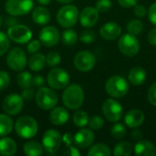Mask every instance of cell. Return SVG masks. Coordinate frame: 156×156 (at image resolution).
I'll return each mask as SVG.
<instances>
[{
	"instance_id": "6da1fadb",
	"label": "cell",
	"mask_w": 156,
	"mask_h": 156,
	"mask_svg": "<svg viewBox=\"0 0 156 156\" xmlns=\"http://www.w3.org/2000/svg\"><path fill=\"white\" fill-rule=\"evenodd\" d=\"M63 104L70 110L80 109L84 101V91L78 84H71L65 88L62 93Z\"/></svg>"
},
{
	"instance_id": "7a4b0ae2",
	"label": "cell",
	"mask_w": 156,
	"mask_h": 156,
	"mask_svg": "<svg viewBox=\"0 0 156 156\" xmlns=\"http://www.w3.org/2000/svg\"><path fill=\"white\" fill-rule=\"evenodd\" d=\"M16 134L24 139H30L34 137L38 130L37 121L31 116H22L18 118L15 124Z\"/></svg>"
},
{
	"instance_id": "3957f363",
	"label": "cell",
	"mask_w": 156,
	"mask_h": 156,
	"mask_svg": "<svg viewBox=\"0 0 156 156\" xmlns=\"http://www.w3.org/2000/svg\"><path fill=\"white\" fill-rule=\"evenodd\" d=\"M35 100L37 105L40 109L48 111L56 107L58 102V96L53 89L42 86L37 91Z\"/></svg>"
},
{
	"instance_id": "277c9868",
	"label": "cell",
	"mask_w": 156,
	"mask_h": 156,
	"mask_svg": "<svg viewBox=\"0 0 156 156\" xmlns=\"http://www.w3.org/2000/svg\"><path fill=\"white\" fill-rule=\"evenodd\" d=\"M105 90L112 98H122L128 93L129 84L123 77L115 75L106 81Z\"/></svg>"
},
{
	"instance_id": "5b68a950",
	"label": "cell",
	"mask_w": 156,
	"mask_h": 156,
	"mask_svg": "<svg viewBox=\"0 0 156 156\" xmlns=\"http://www.w3.org/2000/svg\"><path fill=\"white\" fill-rule=\"evenodd\" d=\"M79 18V10L73 5H67L59 8L57 13L58 23L66 28L72 27L76 25Z\"/></svg>"
},
{
	"instance_id": "8992f818",
	"label": "cell",
	"mask_w": 156,
	"mask_h": 156,
	"mask_svg": "<svg viewBox=\"0 0 156 156\" xmlns=\"http://www.w3.org/2000/svg\"><path fill=\"white\" fill-rule=\"evenodd\" d=\"M69 80L70 78L69 73L61 68L51 69L47 77L48 84L53 90L65 89L69 85Z\"/></svg>"
},
{
	"instance_id": "52a82bcc",
	"label": "cell",
	"mask_w": 156,
	"mask_h": 156,
	"mask_svg": "<svg viewBox=\"0 0 156 156\" xmlns=\"http://www.w3.org/2000/svg\"><path fill=\"white\" fill-rule=\"evenodd\" d=\"M120 51L127 57H134L140 50V43L136 37L133 34L127 33L121 37L118 41Z\"/></svg>"
},
{
	"instance_id": "ba28073f",
	"label": "cell",
	"mask_w": 156,
	"mask_h": 156,
	"mask_svg": "<svg viewBox=\"0 0 156 156\" xmlns=\"http://www.w3.org/2000/svg\"><path fill=\"white\" fill-rule=\"evenodd\" d=\"M62 144V137L60 133L53 129L46 131L42 137V145L44 151L48 154H55L60 148Z\"/></svg>"
},
{
	"instance_id": "9c48e42d",
	"label": "cell",
	"mask_w": 156,
	"mask_h": 156,
	"mask_svg": "<svg viewBox=\"0 0 156 156\" xmlns=\"http://www.w3.org/2000/svg\"><path fill=\"white\" fill-rule=\"evenodd\" d=\"M27 58L25 51L20 48H12L6 57V64L12 70L22 71L27 66Z\"/></svg>"
},
{
	"instance_id": "30bf717a",
	"label": "cell",
	"mask_w": 156,
	"mask_h": 156,
	"mask_svg": "<svg viewBox=\"0 0 156 156\" xmlns=\"http://www.w3.org/2000/svg\"><path fill=\"white\" fill-rule=\"evenodd\" d=\"M33 0H7L5 8L9 15L18 16L28 14L33 9Z\"/></svg>"
},
{
	"instance_id": "8fae6325",
	"label": "cell",
	"mask_w": 156,
	"mask_h": 156,
	"mask_svg": "<svg viewBox=\"0 0 156 156\" xmlns=\"http://www.w3.org/2000/svg\"><path fill=\"white\" fill-rule=\"evenodd\" d=\"M102 112L108 121L116 122L121 120L123 109L122 104L116 100L108 99L102 104Z\"/></svg>"
},
{
	"instance_id": "7c38bea8",
	"label": "cell",
	"mask_w": 156,
	"mask_h": 156,
	"mask_svg": "<svg viewBox=\"0 0 156 156\" xmlns=\"http://www.w3.org/2000/svg\"><path fill=\"white\" fill-rule=\"evenodd\" d=\"M24 106V99L21 95L16 93H10L5 96L3 101L2 107L4 112L9 115L18 114Z\"/></svg>"
},
{
	"instance_id": "4fadbf2b",
	"label": "cell",
	"mask_w": 156,
	"mask_h": 156,
	"mask_svg": "<svg viewBox=\"0 0 156 156\" xmlns=\"http://www.w3.org/2000/svg\"><path fill=\"white\" fill-rule=\"evenodd\" d=\"M7 36L9 39L18 44H25L29 42L32 37V31L25 25H14L8 28Z\"/></svg>"
},
{
	"instance_id": "5bb4252c",
	"label": "cell",
	"mask_w": 156,
	"mask_h": 156,
	"mask_svg": "<svg viewBox=\"0 0 156 156\" xmlns=\"http://www.w3.org/2000/svg\"><path fill=\"white\" fill-rule=\"evenodd\" d=\"M96 63V58L94 55L88 51L82 50L76 54L74 58V65L76 69L81 72H88L91 70Z\"/></svg>"
},
{
	"instance_id": "9a60e30c",
	"label": "cell",
	"mask_w": 156,
	"mask_h": 156,
	"mask_svg": "<svg viewBox=\"0 0 156 156\" xmlns=\"http://www.w3.org/2000/svg\"><path fill=\"white\" fill-rule=\"evenodd\" d=\"M39 41L44 46L50 48L56 46L59 42V31L52 26H47L39 32Z\"/></svg>"
},
{
	"instance_id": "2e32d148",
	"label": "cell",
	"mask_w": 156,
	"mask_h": 156,
	"mask_svg": "<svg viewBox=\"0 0 156 156\" xmlns=\"http://www.w3.org/2000/svg\"><path fill=\"white\" fill-rule=\"evenodd\" d=\"M95 140L94 133L90 129H80L73 137L74 144L80 149L90 146Z\"/></svg>"
},
{
	"instance_id": "e0dca14e",
	"label": "cell",
	"mask_w": 156,
	"mask_h": 156,
	"mask_svg": "<svg viewBox=\"0 0 156 156\" xmlns=\"http://www.w3.org/2000/svg\"><path fill=\"white\" fill-rule=\"evenodd\" d=\"M99 20V11L96 7L87 6L83 8L80 15V24L85 27H91L97 24Z\"/></svg>"
},
{
	"instance_id": "ac0fdd59",
	"label": "cell",
	"mask_w": 156,
	"mask_h": 156,
	"mask_svg": "<svg viewBox=\"0 0 156 156\" xmlns=\"http://www.w3.org/2000/svg\"><path fill=\"white\" fill-rule=\"evenodd\" d=\"M100 34L102 38L105 40H114L118 38L122 34V27L118 23L115 22H108L104 24L101 29Z\"/></svg>"
},
{
	"instance_id": "d6986e66",
	"label": "cell",
	"mask_w": 156,
	"mask_h": 156,
	"mask_svg": "<svg viewBox=\"0 0 156 156\" xmlns=\"http://www.w3.org/2000/svg\"><path fill=\"white\" fill-rule=\"evenodd\" d=\"M69 113L64 107H54L49 113V122L54 125H62L69 121Z\"/></svg>"
},
{
	"instance_id": "ffe728a7",
	"label": "cell",
	"mask_w": 156,
	"mask_h": 156,
	"mask_svg": "<svg viewBox=\"0 0 156 156\" xmlns=\"http://www.w3.org/2000/svg\"><path fill=\"white\" fill-rule=\"evenodd\" d=\"M144 114L142 111L133 109L129 111L124 118L125 124L130 128H136L139 127L144 122Z\"/></svg>"
},
{
	"instance_id": "44dd1931",
	"label": "cell",
	"mask_w": 156,
	"mask_h": 156,
	"mask_svg": "<svg viewBox=\"0 0 156 156\" xmlns=\"http://www.w3.org/2000/svg\"><path fill=\"white\" fill-rule=\"evenodd\" d=\"M134 153L138 156H154L156 155L155 146L149 141L140 140L134 146Z\"/></svg>"
},
{
	"instance_id": "7402d4cb",
	"label": "cell",
	"mask_w": 156,
	"mask_h": 156,
	"mask_svg": "<svg viewBox=\"0 0 156 156\" xmlns=\"http://www.w3.org/2000/svg\"><path fill=\"white\" fill-rule=\"evenodd\" d=\"M50 13L49 11L44 7V6H37L34 8V10L32 11V18L33 21L39 25V26H44L47 25L49 21H50Z\"/></svg>"
},
{
	"instance_id": "603a6c76",
	"label": "cell",
	"mask_w": 156,
	"mask_h": 156,
	"mask_svg": "<svg viewBox=\"0 0 156 156\" xmlns=\"http://www.w3.org/2000/svg\"><path fill=\"white\" fill-rule=\"evenodd\" d=\"M16 153V144L9 137L4 136L0 139V154L4 156H12Z\"/></svg>"
},
{
	"instance_id": "cb8c5ba5",
	"label": "cell",
	"mask_w": 156,
	"mask_h": 156,
	"mask_svg": "<svg viewBox=\"0 0 156 156\" xmlns=\"http://www.w3.org/2000/svg\"><path fill=\"white\" fill-rule=\"evenodd\" d=\"M129 81L135 86L142 85L146 79V71L142 67L133 68L129 72Z\"/></svg>"
},
{
	"instance_id": "d4e9b609",
	"label": "cell",
	"mask_w": 156,
	"mask_h": 156,
	"mask_svg": "<svg viewBox=\"0 0 156 156\" xmlns=\"http://www.w3.org/2000/svg\"><path fill=\"white\" fill-rule=\"evenodd\" d=\"M23 150L25 154L27 156H40L44 153L43 145L37 141L27 142L23 146Z\"/></svg>"
},
{
	"instance_id": "484cf974",
	"label": "cell",
	"mask_w": 156,
	"mask_h": 156,
	"mask_svg": "<svg viewBox=\"0 0 156 156\" xmlns=\"http://www.w3.org/2000/svg\"><path fill=\"white\" fill-rule=\"evenodd\" d=\"M46 65V57L41 53H34L28 60L29 69L33 71H40Z\"/></svg>"
},
{
	"instance_id": "4316f807",
	"label": "cell",
	"mask_w": 156,
	"mask_h": 156,
	"mask_svg": "<svg viewBox=\"0 0 156 156\" xmlns=\"http://www.w3.org/2000/svg\"><path fill=\"white\" fill-rule=\"evenodd\" d=\"M13 120L7 114H0V137L8 135L13 130Z\"/></svg>"
},
{
	"instance_id": "83f0119b",
	"label": "cell",
	"mask_w": 156,
	"mask_h": 156,
	"mask_svg": "<svg viewBox=\"0 0 156 156\" xmlns=\"http://www.w3.org/2000/svg\"><path fill=\"white\" fill-rule=\"evenodd\" d=\"M112 154L110 148L103 144H97L90 147L88 152L89 156H110Z\"/></svg>"
},
{
	"instance_id": "f1b7e54d",
	"label": "cell",
	"mask_w": 156,
	"mask_h": 156,
	"mask_svg": "<svg viewBox=\"0 0 156 156\" xmlns=\"http://www.w3.org/2000/svg\"><path fill=\"white\" fill-rule=\"evenodd\" d=\"M133 147L131 143L122 142L119 143L113 151V154L115 156H129L133 153Z\"/></svg>"
},
{
	"instance_id": "f546056e",
	"label": "cell",
	"mask_w": 156,
	"mask_h": 156,
	"mask_svg": "<svg viewBox=\"0 0 156 156\" xmlns=\"http://www.w3.org/2000/svg\"><path fill=\"white\" fill-rule=\"evenodd\" d=\"M61 40H62L63 44H65L67 46H73L78 41V35L75 30L69 28V29H66L65 31H63Z\"/></svg>"
},
{
	"instance_id": "4dcf8cb0",
	"label": "cell",
	"mask_w": 156,
	"mask_h": 156,
	"mask_svg": "<svg viewBox=\"0 0 156 156\" xmlns=\"http://www.w3.org/2000/svg\"><path fill=\"white\" fill-rule=\"evenodd\" d=\"M73 122L79 128L85 127L89 123L88 113L84 111H77L73 115Z\"/></svg>"
},
{
	"instance_id": "1f68e13d",
	"label": "cell",
	"mask_w": 156,
	"mask_h": 156,
	"mask_svg": "<svg viewBox=\"0 0 156 156\" xmlns=\"http://www.w3.org/2000/svg\"><path fill=\"white\" fill-rule=\"evenodd\" d=\"M32 75L27 71H22L20 72L16 77V81L18 86L21 89H26L28 87H31L32 85Z\"/></svg>"
},
{
	"instance_id": "d6a6232c",
	"label": "cell",
	"mask_w": 156,
	"mask_h": 156,
	"mask_svg": "<svg viewBox=\"0 0 156 156\" xmlns=\"http://www.w3.org/2000/svg\"><path fill=\"white\" fill-rule=\"evenodd\" d=\"M144 28V24L139 19H133L131 20L127 25V30L130 34H133L134 36L139 35Z\"/></svg>"
},
{
	"instance_id": "836d02e7",
	"label": "cell",
	"mask_w": 156,
	"mask_h": 156,
	"mask_svg": "<svg viewBox=\"0 0 156 156\" xmlns=\"http://www.w3.org/2000/svg\"><path fill=\"white\" fill-rule=\"evenodd\" d=\"M112 136L115 139H122L125 136L126 128L122 123H116L111 129Z\"/></svg>"
},
{
	"instance_id": "e575fe53",
	"label": "cell",
	"mask_w": 156,
	"mask_h": 156,
	"mask_svg": "<svg viewBox=\"0 0 156 156\" xmlns=\"http://www.w3.org/2000/svg\"><path fill=\"white\" fill-rule=\"evenodd\" d=\"M60 60H61L60 54L57 51H51L46 57V63L49 67H56L60 63Z\"/></svg>"
},
{
	"instance_id": "d590c367",
	"label": "cell",
	"mask_w": 156,
	"mask_h": 156,
	"mask_svg": "<svg viewBox=\"0 0 156 156\" xmlns=\"http://www.w3.org/2000/svg\"><path fill=\"white\" fill-rule=\"evenodd\" d=\"M9 47H10V41L8 36L5 33L0 31V56L5 54Z\"/></svg>"
},
{
	"instance_id": "8d00e7d4",
	"label": "cell",
	"mask_w": 156,
	"mask_h": 156,
	"mask_svg": "<svg viewBox=\"0 0 156 156\" xmlns=\"http://www.w3.org/2000/svg\"><path fill=\"white\" fill-rule=\"evenodd\" d=\"M89 125L91 130H101L104 125V120L98 115L92 116L89 119Z\"/></svg>"
},
{
	"instance_id": "74e56055",
	"label": "cell",
	"mask_w": 156,
	"mask_h": 156,
	"mask_svg": "<svg viewBox=\"0 0 156 156\" xmlns=\"http://www.w3.org/2000/svg\"><path fill=\"white\" fill-rule=\"evenodd\" d=\"M96 39V34L92 30H85L80 35V41L86 44H90Z\"/></svg>"
},
{
	"instance_id": "f35d334b",
	"label": "cell",
	"mask_w": 156,
	"mask_h": 156,
	"mask_svg": "<svg viewBox=\"0 0 156 156\" xmlns=\"http://www.w3.org/2000/svg\"><path fill=\"white\" fill-rule=\"evenodd\" d=\"M112 7L111 0H98L96 3V8L99 12L105 13L108 12Z\"/></svg>"
},
{
	"instance_id": "ab89813d",
	"label": "cell",
	"mask_w": 156,
	"mask_h": 156,
	"mask_svg": "<svg viewBox=\"0 0 156 156\" xmlns=\"http://www.w3.org/2000/svg\"><path fill=\"white\" fill-rule=\"evenodd\" d=\"M10 84V76L7 72L0 70V91L5 90Z\"/></svg>"
},
{
	"instance_id": "60d3db41",
	"label": "cell",
	"mask_w": 156,
	"mask_h": 156,
	"mask_svg": "<svg viewBox=\"0 0 156 156\" xmlns=\"http://www.w3.org/2000/svg\"><path fill=\"white\" fill-rule=\"evenodd\" d=\"M40 48H41V42L39 40H37V39L31 40L28 43V45L27 46V49L30 54L37 53L40 49Z\"/></svg>"
},
{
	"instance_id": "b9f144b4",
	"label": "cell",
	"mask_w": 156,
	"mask_h": 156,
	"mask_svg": "<svg viewBox=\"0 0 156 156\" xmlns=\"http://www.w3.org/2000/svg\"><path fill=\"white\" fill-rule=\"evenodd\" d=\"M148 101L152 105L156 106V81L151 85L148 90Z\"/></svg>"
},
{
	"instance_id": "7bdbcfd3",
	"label": "cell",
	"mask_w": 156,
	"mask_h": 156,
	"mask_svg": "<svg viewBox=\"0 0 156 156\" xmlns=\"http://www.w3.org/2000/svg\"><path fill=\"white\" fill-rule=\"evenodd\" d=\"M35 91L33 90V88L31 87H28V88H26V89H23V91L21 93V96L24 100L26 101H31L34 97H35Z\"/></svg>"
},
{
	"instance_id": "ee69618b",
	"label": "cell",
	"mask_w": 156,
	"mask_h": 156,
	"mask_svg": "<svg viewBox=\"0 0 156 156\" xmlns=\"http://www.w3.org/2000/svg\"><path fill=\"white\" fill-rule=\"evenodd\" d=\"M147 10L143 5H135L133 8V14L138 17H144L146 16Z\"/></svg>"
},
{
	"instance_id": "f6af8a7d",
	"label": "cell",
	"mask_w": 156,
	"mask_h": 156,
	"mask_svg": "<svg viewBox=\"0 0 156 156\" xmlns=\"http://www.w3.org/2000/svg\"><path fill=\"white\" fill-rule=\"evenodd\" d=\"M148 17L151 23L156 26V2L150 6V9L148 11Z\"/></svg>"
},
{
	"instance_id": "bcb514c9",
	"label": "cell",
	"mask_w": 156,
	"mask_h": 156,
	"mask_svg": "<svg viewBox=\"0 0 156 156\" xmlns=\"http://www.w3.org/2000/svg\"><path fill=\"white\" fill-rule=\"evenodd\" d=\"M45 83V80L41 75H37L32 78V84L36 87H42Z\"/></svg>"
},
{
	"instance_id": "7dc6e473",
	"label": "cell",
	"mask_w": 156,
	"mask_h": 156,
	"mask_svg": "<svg viewBox=\"0 0 156 156\" xmlns=\"http://www.w3.org/2000/svg\"><path fill=\"white\" fill-rule=\"evenodd\" d=\"M147 38H148V42L151 45L156 46V27L150 30V32L148 33Z\"/></svg>"
},
{
	"instance_id": "c3c4849f",
	"label": "cell",
	"mask_w": 156,
	"mask_h": 156,
	"mask_svg": "<svg viewBox=\"0 0 156 156\" xmlns=\"http://www.w3.org/2000/svg\"><path fill=\"white\" fill-rule=\"evenodd\" d=\"M118 3L123 7H133L136 5L137 0H118Z\"/></svg>"
},
{
	"instance_id": "681fc988",
	"label": "cell",
	"mask_w": 156,
	"mask_h": 156,
	"mask_svg": "<svg viewBox=\"0 0 156 156\" xmlns=\"http://www.w3.org/2000/svg\"><path fill=\"white\" fill-rule=\"evenodd\" d=\"M67 147H68V152H66V154H69V155L71 156L80 155V152L78 151L77 148H75V147H73V146H71V145H69V146H67Z\"/></svg>"
},
{
	"instance_id": "f907efd6",
	"label": "cell",
	"mask_w": 156,
	"mask_h": 156,
	"mask_svg": "<svg viewBox=\"0 0 156 156\" xmlns=\"http://www.w3.org/2000/svg\"><path fill=\"white\" fill-rule=\"evenodd\" d=\"M133 138L135 141H140V140H142V138H143V133H142V132L135 129V131L133 132Z\"/></svg>"
},
{
	"instance_id": "816d5d0a",
	"label": "cell",
	"mask_w": 156,
	"mask_h": 156,
	"mask_svg": "<svg viewBox=\"0 0 156 156\" xmlns=\"http://www.w3.org/2000/svg\"><path fill=\"white\" fill-rule=\"evenodd\" d=\"M5 24H6V27L8 26L9 27L14 26V25H16L17 24V20L15 18V17H8L5 21Z\"/></svg>"
},
{
	"instance_id": "f5cc1de1",
	"label": "cell",
	"mask_w": 156,
	"mask_h": 156,
	"mask_svg": "<svg viewBox=\"0 0 156 156\" xmlns=\"http://www.w3.org/2000/svg\"><path fill=\"white\" fill-rule=\"evenodd\" d=\"M50 1H51V0H37L38 4H40V5H48V4L50 3Z\"/></svg>"
},
{
	"instance_id": "db71d44e",
	"label": "cell",
	"mask_w": 156,
	"mask_h": 156,
	"mask_svg": "<svg viewBox=\"0 0 156 156\" xmlns=\"http://www.w3.org/2000/svg\"><path fill=\"white\" fill-rule=\"evenodd\" d=\"M56 1H58V2L60 3V4H69V3H71L73 0H56Z\"/></svg>"
},
{
	"instance_id": "11a10c76",
	"label": "cell",
	"mask_w": 156,
	"mask_h": 156,
	"mask_svg": "<svg viewBox=\"0 0 156 156\" xmlns=\"http://www.w3.org/2000/svg\"><path fill=\"white\" fill-rule=\"evenodd\" d=\"M1 25H2V17L0 16V27H1Z\"/></svg>"
}]
</instances>
